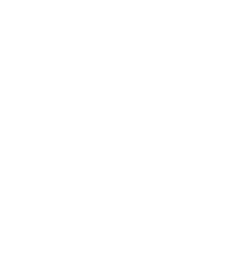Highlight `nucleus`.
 Segmentation results:
<instances>
[]
</instances>
